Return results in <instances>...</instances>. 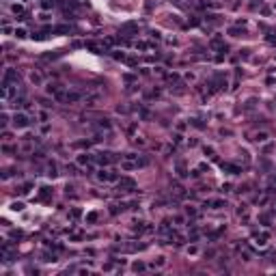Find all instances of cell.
Instances as JSON below:
<instances>
[{
    "mask_svg": "<svg viewBox=\"0 0 276 276\" xmlns=\"http://www.w3.org/2000/svg\"><path fill=\"white\" fill-rule=\"evenodd\" d=\"M13 13H19V15H24L26 11H24V7H22V5H13Z\"/></svg>",
    "mask_w": 276,
    "mask_h": 276,
    "instance_id": "836d02e7",
    "label": "cell"
},
{
    "mask_svg": "<svg viewBox=\"0 0 276 276\" xmlns=\"http://www.w3.org/2000/svg\"><path fill=\"white\" fill-rule=\"evenodd\" d=\"M91 142H93V140H80V142H76V147H80V149H89Z\"/></svg>",
    "mask_w": 276,
    "mask_h": 276,
    "instance_id": "d4e9b609",
    "label": "cell"
},
{
    "mask_svg": "<svg viewBox=\"0 0 276 276\" xmlns=\"http://www.w3.org/2000/svg\"><path fill=\"white\" fill-rule=\"evenodd\" d=\"M164 263H166V259H164V257H158V259H155V261H153L151 265H153V267H162Z\"/></svg>",
    "mask_w": 276,
    "mask_h": 276,
    "instance_id": "484cf974",
    "label": "cell"
},
{
    "mask_svg": "<svg viewBox=\"0 0 276 276\" xmlns=\"http://www.w3.org/2000/svg\"><path fill=\"white\" fill-rule=\"evenodd\" d=\"M112 58H114V61H128V56H125L123 52H114V54H112Z\"/></svg>",
    "mask_w": 276,
    "mask_h": 276,
    "instance_id": "4316f807",
    "label": "cell"
},
{
    "mask_svg": "<svg viewBox=\"0 0 276 276\" xmlns=\"http://www.w3.org/2000/svg\"><path fill=\"white\" fill-rule=\"evenodd\" d=\"M192 125H194V128H198V130H203V128H205V125H203V123H201L198 119H194V121H192Z\"/></svg>",
    "mask_w": 276,
    "mask_h": 276,
    "instance_id": "60d3db41",
    "label": "cell"
},
{
    "mask_svg": "<svg viewBox=\"0 0 276 276\" xmlns=\"http://www.w3.org/2000/svg\"><path fill=\"white\" fill-rule=\"evenodd\" d=\"M173 220H175V224H181V222H183V218H181V216H175Z\"/></svg>",
    "mask_w": 276,
    "mask_h": 276,
    "instance_id": "bcb514c9",
    "label": "cell"
},
{
    "mask_svg": "<svg viewBox=\"0 0 276 276\" xmlns=\"http://www.w3.org/2000/svg\"><path fill=\"white\" fill-rule=\"evenodd\" d=\"M13 35H15L17 39H26V37H28L26 28H15V30H13Z\"/></svg>",
    "mask_w": 276,
    "mask_h": 276,
    "instance_id": "e0dca14e",
    "label": "cell"
},
{
    "mask_svg": "<svg viewBox=\"0 0 276 276\" xmlns=\"http://www.w3.org/2000/svg\"><path fill=\"white\" fill-rule=\"evenodd\" d=\"M265 140H267V134H265V132H259V134L255 136V142H265Z\"/></svg>",
    "mask_w": 276,
    "mask_h": 276,
    "instance_id": "cb8c5ba5",
    "label": "cell"
},
{
    "mask_svg": "<svg viewBox=\"0 0 276 276\" xmlns=\"http://www.w3.org/2000/svg\"><path fill=\"white\" fill-rule=\"evenodd\" d=\"M267 237H270V235H267V233H261V235H259V237H257V244H259V246H263V244H265V239H267Z\"/></svg>",
    "mask_w": 276,
    "mask_h": 276,
    "instance_id": "1f68e13d",
    "label": "cell"
},
{
    "mask_svg": "<svg viewBox=\"0 0 276 276\" xmlns=\"http://www.w3.org/2000/svg\"><path fill=\"white\" fill-rule=\"evenodd\" d=\"M132 270H134V272H145L147 265H145L142 261H134V263H132Z\"/></svg>",
    "mask_w": 276,
    "mask_h": 276,
    "instance_id": "2e32d148",
    "label": "cell"
},
{
    "mask_svg": "<svg viewBox=\"0 0 276 276\" xmlns=\"http://www.w3.org/2000/svg\"><path fill=\"white\" fill-rule=\"evenodd\" d=\"M222 170H229L231 175H239V173H242L239 166H235V164H224V162H222Z\"/></svg>",
    "mask_w": 276,
    "mask_h": 276,
    "instance_id": "7c38bea8",
    "label": "cell"
},
{
    "mask_svg": "<svg viewBox=\"0 0 276 276\" xmlns=\"http://www.w3.org/2000/svg\"><path fill=\"white\" fill-rule=\"evenodd\" d=\"M95 220H97V214H95V211L86 214V222H95Z\"/></svg>",
    "mask_w": 276,
    "mask_h": 276,
    "instance_id": "74e56055",
    "label": "cell"
},
{
    "mask_svg": "<svg viewBox=\"0 0 276 276\" xmlns=\"http://www.w3.org/2000/svg\"><path fill=\"white\" fill-rule=\"evenodd\" d=\"M43 261H47V263L52 261V263H54V261H56V255H54V253H43Z\"/></svg>",
    "mask_w": 276,
    "mask_h": 276,
    "instance_id": "7402d4cb",
    "label": "cell"
},
{
    "mask_svg": "<svg viewBox=\"0 0 276 276\" xmlns=\"http://www.w3.org/2000/svg\"><path fill=\"white\" fill-rule=\"evenodd\" d=\"M41 106H43V108H50V106H52V104H50V102H47V99H41Z\"/></svg>",
    "mask_w": 276,
    "mask_h": 276,
    "instance_id": "f6af8a7d",
    "label": "cell"
},
{
    "mask_svg": "<svg viewBox=\"0 0 276 276\" xmlns=\"http://www.w3.org/2000/svg\"><path fill=\"white\" fill-rule=\"evenodd\" d=\"M97 179L99 181H119V175L114 173V170H106V168H102L97 173Z\"/></svg>",
    "mask_w": 276,
    "mask_h": 276,
    "instance_id": "277c9868",
    "label": "cell"
},
{
    "mask_svg": "<svg viewBox=\"0 0 276 276\" xmlns=\"http://www.w3.org/2000/svg\"><path fill=\"white\" fill-rule=\"evenodd\" d=\"M145 9H147V11H151V9H153V2H151V0H149V2H145Z\"/></svg>",
    "mask_w": 276,
    "mask_h": 276,
    "instance_id": "ee69618b",
    "label": "cell"
},
{
    "mask_svg": "<svg viewBox=\"0 0 276 276\" xmlns=\"http://www.w3.org/2000/svg\"><path fill=\"white\" fill-rule=\"evenodd\" d=\"M134 47H136V50H147V47H149V43H145V41H136V43H134Z\"/></svg>",
    "mask_w": 276,
    "mask_h": 276,
    "instance_id": "f1b7e54d",
    "label": "cell"
},
{
    "mask_svg": "<svg viewBox=\"0 0 276 276\" xmlns=\"http://www.w3.org/2000/svg\"><path fill=\"white\" fill-rule=\"evenodd\" d=\"M274 207H276V201H274Z\"/></svg>",
    "mask_w": 276,
    "mask_h": 276,
    "instance_id": "c3c4849f",
    "label": "cell"
},
{
    "mask_svg": "<svg viewBox=\"0 0 276 276\" xmlns=\"http://www.w3.org/2000/svg\"><path fill=\"white\" fill-rule=\"evenodd\" d=\"M186 214H188L190 218H196V214H198V211H196L194 207H190V205H188V207H186Z\"/></svg>",
    "mask_w": 276,
    "mask_h": 276,
    "instance_id": "4dcf8cb0",
    "label": "cell"
},
{
    "mask_svg": "<svg viewBox=\"0 0 276 276\" xmlns=\"http://www.w3.org/2000/svg\"><path fill=\"white\" fill-rule=\"evenodd\" d=\"M47 175H50V177H56V175H58V173H56V164H54V162H50V164H47Z\"/></svg>",
    "mask_w": 276,
    "mask_h": 276,
    "instance_id": "d6986e66",
    "label": "cell"
},
{
    "mask_svg": "<svg viewBox=\"0 0 276 276\" xmlns=\"http://www.w3.org/2000/svg\"><path fill=\"white\" fill-rule=\"evenodd\" d=\"M2 82L17 84V82H19V73H17L15 69H7V71H5V78H2Z\"/></svg>",
    "mask_w": 276,
    "mask_h": 276,
    "instance_id": "52a82bcc",
    "label": "cell"
},
{
    "mask_svg": "<svg viewBox=\"0 0 276 276\" xmlns=\"http://www.w3.org/2000/svg\"><path fill=\"white\" fill-rule=\"evenodd\" d=\"M177 175H179V177H188V175H190V170H186V166H183V164H177Z\"/></svg>",
    "mask_w": 276,
    "mask_h": 276,
    "instance_id": "ac0fdd59",
    "label": "cell"
},
{
    "mask_svg": "<svg viewBox=\"0 0 276 276\" xmlns=\"http://www.w3.org/2000/svg\"><path fill=\"white\" fill-rule=\"evenodd\" d=\"M91 162H93V155H89V153H80L76 158V164L78 166H91Z\"/></svg>",
    "mask_w": 276,
    "mask_h": 276,
    "instance_id": "30bf717a",
    "label": "cell"
},
{
    "mask_svg": "<svg viewBox=\"0 0 276 276\" xmlns=\"http://www.w3.org/2000/svg\"><path fill=\"white\" fill-rule=\"evenodd\" d=\"M270 218H272V214H263V216H261V222H263V224H267V222H270Z\"/></svg>",
    "mask_w": 276,
    "mask_h": 276,
    "instance_id": "b9f144b4",
    "label": "cell"
},
{
    "mask_svg": "<svg viewBox=\"0 0 276 276\" xmlns=\"http://www.w3.org/2000/svg\"><path fill=\"white\" fill-rule=\"evenodd\" d=\"M80 216H82V211H80V209H71V218H73V220H78Z\"/></svg>",
    "mask_w": 276,
    "mask_h": 276,
    "instance_id": "ab89813d",
    "label": "cell"
},
{
    "mask_svg": "<svg viewBox=\"0 0 276 276\" xmlns=\"http://www.w3.org/2000/svg\"><path fill=\"white\" fill-rule=\"evenodd\" d=\"M41 7H43V9H52V7H54V0H43Z\"/></svg>",
    "mask_w": 276,
    "mask_h": 276,
    "instance_id": "d6a6232c",
    "label": "cell"
},
{
    "mask_svg": "<svg viewBox=\"0 0 276 276\" xmlns=\"http://www.w3.org/2000/svg\"><path fill=\"white\" fill-rule=\"evenodd\" d=\"M86 95L80 93V91H67V97H65V104H76V102H82Z\"/></svg>",
    "mask_w": 276,
    "mask_h": 276,
    "instance_id": "8992f818",
    "label": "cell"
},
{
    "mask_svg": "<svg viewBox=\"0 0 276 276\" xmlns=\"http://www.w3.org/2000/svg\"><path fill=\"white\" fill-rule=\"evenodd\" d=\"M30 82H33V84H41V76H39L37 71H33V73H30Z\"/></svg>",
    "mask_w": 276,
    "mask_h": 276,
    "instance_id": "44dd1931",
    "label": "cell"
},
{
    "mask_svg": "<svg viewBox=\"0 0 276 276\" xmlns=\"http://www.w3.org/2000/svg\"><path fill=\"white\" fill-rule=\"evenodd\" d=\"M13 125L17 130H24V128H28L30 125V119H28V114H24V112H15L13 114Z\"/></svg>",
    "mask_w": 276,
    "mask_h": 276,
    "instance_id": "7a4b0ae2",
    "label": "cell"
},
{
    "mask_svg": "<svg viewBox=\"0 0 276 276\" xmlns=\"http://www.w3.org/2000/svg\"><path fill=\"white\" fill-rule=\"evenodd\" d=\"M30 188H33V183H24L19 192H22V194H28V192H30Z\"/></svg>",
    "mask_w": 276,
    "mask_h": 276,
    "instance_id": "e575fe53",
    "label": "cell"
},
{
    "mask_svg": "<svg viewBox=\"0 0 276 276\" xmlns=\"http://www.w3.org/2000/svg\"><path fill=\"white\" fill-rule=\"evenodd\" d=\"M125 207H128V205H110V214H112V216H117V214H119V211H123Z\"/></svg>",
    "mask_w": 276,
    "mask_h": 276,
    "instance_id": "ffe728a7",
    "label": "cell"
},
{
    "mask_svg": "<svg viewBox=\"0 0 276 276\" xmlns=\"http://www.w3.org/2000/svg\"><path fill=\"white\" fill-rule=\"evenodd\" d=\"M93 160H95L99 166H108V164L114 162L117 158H114V153H108V151H106V153H97V155H93Z\"/></svg>",
    "mask_w": 276,
    "mask_h": 276,
    "instance_id": "3957f363",
    "label": "cell"
},
{
    "mask_svg": "<svg viewBox=\"0 0 276 276\" xmlns=\"http://www.w3.org/2000/svg\"><path fill=\"white\" fill-rule=\"evenodd\" d=\"M136 164H138V166H147V164H149V158H147V155H142V158H138V160H136Z\"/></svg>",
    "mask_w": 276,
    "mask_h": 276,
    "instance_id": "f546056e",
    "label": "cell"
},
{
    "mask_svg": "<svg viewBox=\"0 0 276 276\" xmlns=\"http://www.w3.org/2000/svg\"><path fill=\"white\" fill-rule=\"evenodd\" d=\"M52 33H63V35H65V33H71V26L61 24V26H54V28H52Z\"/></svg>",
    "mask_w": 276,
    "mask_h": 276,
    "instance_id": "5bb4252c",
    "label": "cell"
},
{
    "mask_svg": "<svg viewBox=\"0 0 276 276\" xmlns=\"http://www.w3.org/2000/svg\"><path fill=\"white\" fill-rule=\"evenodd\" d=\"M84 47L86 50H91V52H95V54H104L106 50H104V45H99V43H95V41H86L84 43Z\"/></svg>",
    "mask_w": 276,
    "mask_h": 276,
    "instance_id": "9c48e42d",
    "label": "cell"
},
{
    "mask_svg": "<svg viewBox=\"0 0 276 276\" xmlns=\"http://www.w3.org/2000/svg\"><path fill=\"white\" fill-rule=\"evenodd\" d=\"M22 235H24V233H22V231H11V237H15V239H19V237H22Z\"/></svg>",
    "mask_w": 276,
    "mask_h": 276,
    "instance_id": "7bdbcfd3",
    "label": "cell"
},
{
    "mask_svg": "<svg viewBox=\"0 0 276 276\" xmlns=\"http://www.w3.org/2000/svg\"><path fill=\"white\" fill-rule=\"evenodd\" d=\"M117 188H119L121 192H134V190H136V181H134L132 177H121V179L117 181Z\"/></svg>",
    "mask_w": 276,
    "mask_h": 276,
    "instance_id": "6da1fadb",
    "label": "cell"
},
{
    "mask_svg": "<svg viewBox=\"0 0 276 276\" xmlns=\"http://www.w3.org/2000/svg\"><path fill=\"white\" fill-rule=\"evenodd\" d=\"M15 91H17V84L13 86V84H9V82H2V91H0V97H2V99H11V97L15 95Z\"/></svg>",
    "mask_w": 276,
    "mask_h": 276,
    "instance_id": "5b68a950",
    "label": "cell"
},
{
    "mask_svg": "<svg viewBox=\"0 0 276 276\" xmlns=\"http://www.w3.org/2000/svg\"><path fill=\"white\" fill-rule=\"evenodd\" d=\"M50 194H52V190H50L47 186H43V188H41V192H39V198H41V201H47V198H50Z\"/></svg>",
    "mask_w": 276,
    "mask_h": 276,
    "instance_id": "9a60e30c",
    "label": "cell"
},
{
    "mask_svg": "<svg viewBox=\"0 0 276 276\" xmlns=\"http://www.w3.org/2000/svg\"><path fill=\"white\" fill-rule=\"evenodd\" d=\"M95 128H97V130H99V132H108V130H110V128H112V123H110V121H108V119H99V121H97V123H95Z\"/></svg>",
    "mask_w": 276,
    "mask_h": 276,
    "instance_id": "8fae6325",
    "label": "cell"
},
{
    "mask_svg": "<svg viewBox=\"0 0 276 276\" xmlns=\"http://www.w3.org/2000/svg\"><path fill=\"white\" fill-rule=\"evenodd\" d=\"M188 24H190V26H198V24H201V19H198V17H196V15H192V17H190V22H188Z\"/></svg>",
    "mask_w": 276,
    "mask_h": 276,
    "instance_id": "d590c367",
    "label": "cell"
},
{
    "mask_svg": "<svg viewBox=\"0 0 276 276\" xmlns=\"http://www.w3.org/2000/svg\"><path fill=\"white\" fill-rule=\"evenodd\" d=\"M7 123H9V114H7V112H2V117H0V128L5 130V128H7Z\"/></svg>",
    "mask_w": 276,
    "mask_h": 276,
    "instance_id": "603a6c76",
    "label": "cell"
},
{
    "mask_svg": "<svg viewBox=\"0 0 276 276\" xmlns=\"http://www.w3.org/2000/svg\"><path fill=\"white\" fill-rule=\"evenodd\" d=\"M97 102H99V95H97V93H93V95H86V97H84V104H86V106H95Z\"/></svg>",
    "mask_w": 276,
    "mask_h": 276,
    "instance_id": "4fadbf2b",
    "label": "cell"
},
{
    "mask_svg": "<svg viewBox=\"0 0 276 276\" xmlns=\"http://www.w3.org/2000/svg\"><path fill=\"white\" fill-rule=\"evenodd\" d=\"M203 207H214V209H222V207H227V201L224 198H214V201H205Z\"/></svg>",
    "mask_w": 276,
    "mask_h": 276,
    "instance_id": "ba28073f",
    "label": "cell"
},
{
    "mask_svg": "<svg viewBox=\"0 0 276 276\" xmlns=\"http://www.w3.org/2000/svg\"><path fill=\"white\" fill-rule=\"evenodd\" d=\"M11 209H13V211H22V209H24V203H13Z\"/></svg>",
    "mask_w": 276,
    "mask_h": 276,
    "instance_id": "8d00e7d4",
    "label": "cell"
},
{
    "mask_svg": "<svg viewBox=\"0 0 276 276\" xmlns=\"http://www.w3.org/2000/svg\"><path fill=\"white\" fill-rule=\"evenodd\" d=\"M229 35H233V37H242L244 30H239V28H229Z\"/></svg>",
    "mask_w": 276,
    "mask_h": 276,
    "instance_id": "83f0119b",
    "label": "cell"
},
{
    "mask_svg": "<svg viewBox=\"0 0 276 276\" xmlns=\"http://www.w3.org/2000/svg\"><path fill=\"white\" fill-rule=\"evenodd\" d=\"M188 239H190V242H196V239H198V231H196V229H192V233H190V237H188Z\"/></svg>",
    "mask_w": 276,
    "mask_h": 276,
    "instance_id": "f35d334b",
    "label": "cell"
},
{
    "mask_svg": "<svg viewBox=\"0 0 276 276\" xmlns=\"http://www.w3.org/2000/svg\"><path fill=\"white\" fill-rule=\"evenodd\" d=\"M190 175H192V177L196 179V177H198V175H201V170H198V168H196V170H190Z\"/></svg>",
    "mask_w": 276,
    "mask_h": 276,
    "instance_id": "7dc6e473",
    "label": "cell"
}]
</instances>
